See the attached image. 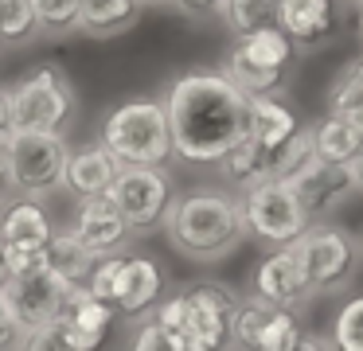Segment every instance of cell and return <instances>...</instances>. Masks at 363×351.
<instances>
[{
    "label": "cell",
    "mask_w": 363,
    "mask_h": 351,
    "mask_svg": "<svg viewBox=\"0 0 363 351\" xmlns=\"http://www.w3.org/2000/svg\"><path fill=\"white\" fill-rule=\"evenodd\" d=\"M172 152L188 164H215L246 129V94L223 70H188L164 101Z\"/></svg>",
    "instance_id": "1"
},
{
    "label": "cell",
    "mask_w": 363,
    "mask_h": 351,
    "mask_svg": "<svg viewBox=\"0 0 363 351\" xmlns=\"http://www.w3.org/2000/svg\"><path fill=\"white\" fill-rule=\"evenodd\" d=\"M168 238L180 254L196 257V262H219L242 242L246 223L238 199L223 191H188L164 211Z\"/></svg>",
    "instance_id": "2"
},
{
    "label": "cell",
    "mask_w": 363,
    "mask_h": 351,
    "mask_svg": "<svg viewBox=\"0 0 363 351\" xmlns=\"http://www.w3.org/2000/svg\"><path fill=\"white\" fill-rule=\"evenodd\" d=\"M238 293L215 281H199L188 285L184 293L168 296L157 308V324L172 332L176 351H219L230 343V308H235Z\"/></svg>",
    "instance_id": "3"
},
{
    "label": "cell",
    "mask_w": 363,
    "mask_h": 351,
    "mask_svg": "<svg viewBox=\"0 0 363 351\" xmlns=\"http://www.w3.org/2000/svg\"><path fill=\"white\" fill-rule=\"evenodd\" d=\"M102 145L113 152L118 164H145V168H164L172 160V129L160 101L137 98L118 106L102 125Z\"/></svg>",
    "instance_id": "4"
},
{
    "label": "cell",
    "mask_w": 363,
    "mask_h": 351,
    "mask_svg": "<svg viewBox=\"0 0 363 351\" xmlns=\"http://www.w3.org/2000/svg\"><path fill=\"white\" fill-rule=\"evenodd\" d=\"M71 145L55 129H16L4 140V168L9 187H16L24 199H48L63 187V168Z\"/></svg>",
    "instance_id": "5"
},
{
    "label": "cell",
    "mask_w": 363,
    "mask_h": 351,
    "mask_svg": "<svg viewBox=\"0 0 363 351\" xmlns=\"http://www.w3.org/2000/svg\"><path fill=\"white\" fill-rule=\"evenodd\" d=\"M293 51H297V47L289 43V35H285L277 23H269V28H262V31H250V35L235 39V51H230L223 74H227L246 98H250V94H274L285 78V67H289Z\"/></svg>",
    "instance_id": "6"
},
{
    "label": "cell",
    "mask_w": 363,
    "mask_h": 351,
    "mask_svg": "<svg viewBox=\"0 0 363 351\" xmlns=\"http://www.w3.org/2000/svg\"><path fill=\"white\" fill-rule=\"evenodd\" d=\"M238 211H242L246 230L274 242V246L293 242L308 226V215L301 211L297 195L289 191L285 179H254V184H246V195L238 199Z\"/></svg>",
    "instance_id": "7"
},
{
    "label": "cell",
    "mask_w": 363,
    "mask_h": 351,
    "mask_svg": "<svg viewBox=\"0 0 363 351\" xmlns=\"http://www.w3.org/2000/svg\"><path fill=\"white\" fill-rule=\"evenodd\" d=\"M74 94L63 70L55 67H32L16 86H12V113H16V129H55L71 121Z\"/></svg>",
    "instance_id": "8"
},
{
    "label": "cell",
    "mask_w": 363,
    "mask_h": 351,
    "mask_svg": "<svg viewBox=\"0 0 363 351\" xmlns=\"http://www.w3.org/2000/svg\"><path fill=\"white\" fill-rule=\"evenodd\" d=\"M71 289H74L71 281H63L51 265H40V269H28V273H9V281L0 285V293L9 296V308L16 316L20 340L32 335L35 328L51 324L55 316H63Z\"/></svg>",
    "instance_id": "9"
},
{
    "label": "cell",
    "mask_w": 363,
    "mask_h": 351,
    "mask_svg": "<svg viewBox=\"0 0 363 351\" xmlns=\"http://www.w3.org/2000/svg\"><path fill=\"white\" fill-rule=\"evenodd\" d=\"M289 246H293V254H297L313 293H332V289H340L344 277L352 273V254H355L352 238L332 223H316L313 218Z\"/></svg>",
    "instance_id": "10"
},
{
    "label": "cell",
    "mask_w": 363,
    "mask_h": 351,
    "mask_svg": "<svg viewBox=\"0 0 363 351\" xmlns=\"http://www.w3.org/2000/svg\"><path fill=\"white\" fill-rule=\"evenodd\" d=\"M106 195L125 215L129 230H157L172 203L164 168H145V164H121Z\"/></svg>",
    "instance_id": "11"
},
{
    "label": "cell",
    "mask_w": 363,
    "mask_h": 351,
    "mask_svg": "<svg viewBox=\"0 0 363 351\" xmlns=\"http://www.w3.org/2000/svg\"><path fill=\"white\" fill-rule=\"evenodd\" d=\"M55 234V223L40 199H20L0 215V242L9 250V273H28L48 265V242Z\"/></svg>",
    "instance_id": "12"
},
{
    "label": "cell",
    "mask_w": 363,
    "mask_h": 351,
    "mask_svg": "<svg viewBox=\"0 0 363 351\" xmlns=\"http://www.w3.org/2000/svg\"><path fill=\"white\" fill-rule=\"evenodd\" d=\"M71 230L94 257L118 254V250L125 246V238H129V223H125V215L113 207L110 195H82Z\"/></svg>",
    "instance_id": "13"
},
{
    "label": "cell",
    "mask_w": 363,
    "mask_h": 351,
    "mask_svg": "<svg viewBox=\"0 0 363 351\" xmlns=\"http://www.w3.org/2000/svg\"><path fill=\"white\" fill-rule=\"evenodd\" d=\"M289 191L297 195L301 211H305L308 223H313V218L336 211L340 203L355 191V187H352V172H347V164L313 160L305 172H297V176L289 179Z\"/></svg>",
    "instance_id": "14"
},
{
    "label": "cell",
    "mask_w": 363,
    "mask_h": 351,
    "mask_svg": "<svg viewBox=\"0 0 363 351\" xmlns=\"http://www.w3.org/2000/svg\"><path fill=\"white\" fill-rule=\"evenodd\" d=\"M254 293H258L262 301L277 304V308H301V304L313 296V289H308V281H305V269H301V262H297L289 242L277 246L274 254L258 265V273H254Z\"/></svg>",
    "instance_id": "15"
},
{
    "label": "cell",
    "mask_w": 363,
    "mask_h": 351,
    "mask_svg": "<svg viewBox=\"0 0 363 351\" xmlns=\"http://www.w3.org/2000/svg\"><path fill=\"white\" fill-rule=\"evenodd\" d=\"M160 285H164V277H160V265L152 257H121L118 285H113V312H121V316L149 312L160 296Z\"/></svg>",
    "instance_id": "16"
},
{
    "label": "cell",
    "mask_w": 363,
    "mask_h": 351,
    "mask_svg": "<svg viewBox=\"0 0 363 351\" xmlns=\"http://www.w3.org/2000/svg\"><path fill=\"white\" fill-rule=\"evenodd\" d=\"M277 8V28L289 35L293 47H316L328 39L332 23H336V8L332 0H274Z\"/></svg>",
    "instance_id": "17"
},
{
    "label": "cell",
    "mask_w": 363,
    "mask_h": 351,
    "mask_svg": "<svg viewBox=\"0 0 363 351\" xmlns=\"http://www.w3.org/2000/svg\"><path fill=\"white\" fill-rule=\"evenodd\" d=\"M121 164L113 160V152L98 140V145L82 148V152H71L67 156V168H63V187L67 191H74L82 199V195H106L113 184V176H118Z\"/></svg>",
    "instance_id": "18"
},
{
    "label": "cell",
    "mask_w": 363,
    "mask_h": 351,
    "mask_svg": "<svg viewBox=\"0 0 363 351\" xmlns=\"http://www.w3.org/2000/svg\"><path fill=\"white\" fill-rule=\"evenodd\" d=\"M297 129V113L285 101H277L274 94H250L246 98V137L262 148L281 145L289 133Z\"/></svg>",
    "instance_id": "19"
},
{
    "label": "cell",
    "mask_w": 363,
    "mask_h": 351,
    "mask_svg": "<svg viewBox=\"0 0 363 351\" xmlns=\"http://www.w3.org/2000/svg\"><path fill=\"white\" fill-rule=\"evenodd\" d=\"M137 12H141V0H79L74 28L94 39H106V35H118V31L133 28Z\"/></svg>",
    "instance_id": "20"
},
{
    "label": "cell",
    "mask_w": 363,
    "mask_h": 351,
    "mask_svg": "<svg viewBox=\"0 0 363 351\" xmlns=\"http://www.w3.org/2000/svg\"><path fill=\"white\" fill-rule=\"evenodd\" d=\"M316 160V145H313V129H293L281 145L266 148V179H285L289 184L297 172H305Z\"/></svg>",
    "instance_id": "21"
},
{
    "label": "cell",
    "mask_w": 363,
    "mask_h": 351,
    "mask_svg": "<svg viewBox=\"0 0 363 351\" xmlns=\"http://www.w3.org/2000/svg\"><path fill=\"white\" fill-rule=\"evenodd\" d=\"M98 343H102L98 335L82 332V328L63 312V316H55L51 324H43V328H35L32 335H24L20 347H32V351H94Z\"/></svg>",
    "instance_id": "22"
},
{
    "label": "cell",
    "mask_w": 363,
    "mask_h": 351,
    "mask_svg": "<svg viewBox=\"0 0 363 351\" xmlns=\"http://www.w3.org/2000/svg\"><path fill=\"white\" fill-rule=\"evenodd\" d=\"M48 265L63 281H71V285H86V273H90V265H94V254L74 238L71 226H63V230H55L51 242H48Z\"/></svg>",
    "instance_id": "23"
},
{
    "label": "cell",
    "mask_w": 363,
    "mask_h": 351,
    "mask_svg": "<svg viewBox=\"0 0 363 351\" xmlns=\"http://www.w3.org/2000/svg\"><path fill=\"white\" fill-rule=\"evenodd\" d=\"M215 16L223 20V28L235 39L250 35V31H262L269 23H277V8L274 0H219Z\"/></svg>",
    "instance_id": "24"
},
{
    "label": "cell",
    "mask_w": 363,
    "mask_h": 351,
    "mask_svg": "<svg viewBox=\"0 0 363 351\" xmlns=\"http://www.w3.org/2000/svg\"><path fill=\"white\" fill-rule=\"evenodd\" d=\"M313 145H316V160L328 164H347L359 152V140H355L344 113H328L320 125H313Z\"/></svg>",
    "instance_id": "25"
},
{
    "label": "cell",
    "mask_w": 363,
    "mask_h": 351,
    "mask_svg": "<svg viewBox=\"0 0 363 351\" xmlns=\"http://www.w3.org/2000/svg\"><path fill=\"white\" fill-rule=\"evenodd\" d=\"M215 164L223 168V176H227L230 184H242V187H246V184H254V179H266V148L254 145L246 133H242V137H238Z\"/></svg>",
    "instance_id": "26"
},
{
    "label": "cell",
    "mask_w": 363,
    "mask_h": 351,
    "mask_svg": "<svg viewBox=\"0 0 363 351\" xmlns=\"http://www.w3.org/2000/svg\"><path fill=\"white\" fill-rule=\"evenodd\" d=\"M40 31V8L35 0H0V39L24 43Z\"/></svg>",
    "instance_id": "27"
},
{
    "label": "cell",
    "mask_w": 363,
    "mask_h": 351,
    "mask_svg": "<svg viewBox=\"0 0 363 351\" xmlns=\"http://www.w3.org/2000/svg\"><path fill=\"white\" fill-rule=\"evenodd\" d=\"M297 343H301V324L293 316V308H274L266 328L258 332L254 351H297Z\"/></svg>",
    "instance_id": "28"
},
{
    "label": "cell",
    "mask_w": 363,
    "mask_h": 351,
    "mask_svg": "<svg viewBox=\"0 0 363 351\" xmlns=\"http://www.w3.org/2000/svg\"><path fill=\"white\" fill-rule=\"evenodd\" d=\"M332 347L363 351V296H352L332 320Z\"/></svg>",
    "instance_id": "29"
},
{
    "label": "cell",
    "mask_w": 363,
    "mask_h": 351,
    "mask_svg": "<svg viewBox=\"0 0 363 351\" xmlns=\"http://www.w3.org/2000/svg\"><path fill=\"white\" fill-rule=\"evenodd\" d=\"M352 106H363V59L347 62L328 90V113H347Z\"/></svg>",
    "instance_id": "30"
},
{
    "label": "cell",
    "mask_w": 363,
    "mask_h": 351,
    "mask_svg": "<svg viewBox=\"0 0 363 351\" xmlns=\"http://www.w3.org/2000/svg\"><path fill=\"white\" fill-rule=\"evenodd\" d=\"M35 8H40V28L48 31L74 28V16H79V0H35Z\"/></svg>",
    "instance_id": "31"
},
{
    "label": "cell",
    "mask_w": 363,
    "mask_h": 351,
    "mask_svg": "<svg viewBox=\"0 0 363 351\" xmlns=\"http://www.w3.org/2000/svg\"><path fill=\"white\" fill-rule=\"evenodd\" d=\"M133 347H137V351H176V343H172V332H168L164 324L149 320V324H141V328H137Z\"/></svg>",
    "instance_id": "32"
},
{
    "label": "cell",
    "mask_w": 363,
    "mask_h": 351,
    "mask_svg": "<svg viewBox=\"0 0 363 351\" xmlns=\"http://www.w3.org/2000/svg\"><path fill=\"white\" fill-rule=\"evenodd\" d=\"M0 347H20V328L9 308V296L0 293Z\"/></svg>",
    "instance_id": "33"
},
{
    "label": "cell",
    "mask_w": 363,
    "mask_h": 351,
    "mask_svg": "<svg viewBox=\"0 0 363 351\" xmlns=\"http://www.w3.org/2000/svg\"><path fill=\"white\" fill-rule=\"evenodd\" d=\"M16 133V113H12V86H0V148Z\"/></svg>",
    "instance_id": "34"
},
{
    "label": "cell",
    "mask_w": 363,
    "mask_h": 351,
    "mask_svg": "<svg viewBox=\"0 0 363 351\" xmlns=\"http://www.w3.org/2000/svg\"><path fill=\"white\" fill-rule=\"evenodd\" d=\"M172 4L180 8L184 16H207V12L219 8V0H172Z\"/></svg>",
    "instance_id": "35"
},
{
    "label": "cell",
    "mask_w": 363,
    "mask_h": 351,
    "mask_svg": "<svg viewBox=\"0 0 363 351\" xmlns=\"http://www.w3.org/2000/svg\"><path fill=\"white\" fill-rule=\"evenodd\" d=\"M347 172H352V187H355V191H363V148L347 160Z\"/></svg>",
    "instance_id": "36"
},
{
    "label": "cell",
    "mask_w": 363,
    "mask_h": 351,
    "mask_svg": "<svg viewBox=\"0 0 363 351\" xmlns=\"http://www.w3.org/2000/svg\"><path fill=\"white\" fill-rule=\"evenodd\" d=\"M347 125H352V133H355V140H359V148H363V106H352L347 109Z\"/></svg>",
    "instance_id": "37"
},
{
    "label": "cell",
    "mask_w": 363,
    "mask_h": 351,
    "mask_svg": "<svg viewBox=\"0 0 363 351\" xmlns=\"http://www.w3.org/2000/svg\"><path fill=\"white\" fill-rule=\"evenodd\" d=\"M9 281V250H4V242H0V285Z\"/></svg>",
    "instance_id": "38"
},
{
    "label": "cell",
    "mask_w": 363,
    "mask_h": 351,
    "mask_svg": "<svg viewBox=\"0 0 363 351\" xmlns=\"http://www.w3.org/2000/svg\"><path fill=\"white\" fill-rule=\"evenodd\" d=\"M4 187H9V168H4V148H0V195H4Z\"/></svg>",
    "instance_id": "39"
},
{
    "label": "cell",
    "mask_w": 363,
    "mask_h": 351,
    "mask_svg": "<svg viewBox=\"0 0 363 351\" xmlns=\"http://www.w3.org/2000/svg\"><path fill=\"white\" fill-rule=\"evenodd\" d=\"M141 4H160V0H141Z\"/></svg>",
    "instance_id": "40"
},
{
    "label": "cell",
    "mask_w": 363,
    "mask_h": 351,
    "mask_svg": "<svg viewBox=\"0 0 363 351\" xmlns=\"http://www.w3.org/2000/svg\"><path fill=\"white\" fill-rule=\"evenodd\" d=\"M355 4H359V8H363V0H355Z\"/></svg>",
    "instance_id": "41"
},
{
    "label": "cell",
    "mask_w": 363,
    "mask_h": 351,
    "mask_svg": "<svg viewBox=\"0 0 363 351\" xmlns=\"http://www.w3.org/2000/svg\"><path fill=\"white\" fill-rule=\"evenodd\" d=\"M359 31H363V20H359Z\"/></svg>",
    "instance_id": "42"
}]
</instances>
